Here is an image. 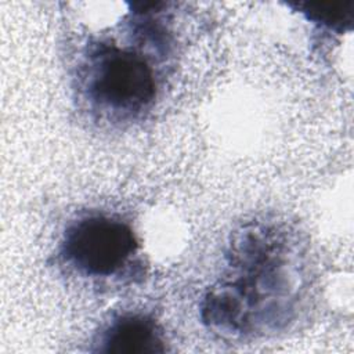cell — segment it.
<instances>
[{
  "mask_svg": "<svg viewBox=\"0 0 354 354\" xmlns=\"http://www.w3.org/2000/svg\"><path fill=\"white\" fill-rule=\"evenodd\" d=\"M95 344V351L111 354H159L167 350L155 319L138 313L113 318L100 333Z\"/></svg>",
  "mask_w": 354,
  "mask_h": 354,
  "instance_id": "4",
  "label": "cell"
},
{
  "mask_svg": "<svg viewBox=\"0 0 354 354\" xmlns=\"http://www.w3.org/2000/svg\"><path fill=\"white\" fill-rule=\"evenodd\" d=\"M346 4H306V14L315 22H322L330 28L343 29L344 24L351 22L353 11H343Z\"/></svg>",
  "mask_w": 354,
  "mask_h": 354,
  "instance_id": "5",
  "label": "cell"
},
{
  "mask_svg": "<svg viewBox=\"0 0 354 354\" xmlns=\"http://www.w3.org/2000/svg\"><path fill=\"white\" fill-rule=\"evenodd\" d=\"M281 232L263 224L239 231L230 252L234 278L213 286L202 303V319L225 335L253 333L286 310L289 281Z\"/></svg>",
  "mask_w": 354,
  "mask_h": 354,
  "instance_id": "1",
  "label": "cell"
},
{
  "mask_svg": "<svg viewBox=\"0 0 354 354\" xmlns=\"http://www.w3.org/2000/svg\"><path fill=\"white\" fill-rule=\"evenodd\" d=\"M138 249L129 224L106 214H87L71 223L61 242L64 260L87 277L119 272Z\"/></svg>",
  "mask_w": 354,
  "mask_h": 354,
  "instance_id": "2",
  "label": "cell"
},
{
  "mask_svg": "<svg viewBox=\"0 0 354 354\" xmlns=\"http://www.w3.org/2000/svg\"><path fill=\"white\" fill-rule=\"evenodd\" d=\"M87 88L101 106L137 112L155 100L156 80L144 57L113 44H100L91 54Z\"/></svg>",
  "mask_w": 354,
  "mask_h": 354,
  "instance_id": "3",
  "label": "cell"
}]
</instances>
